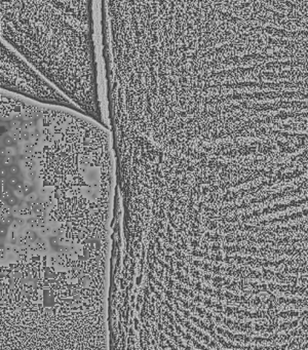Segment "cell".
<instances>
[{
    "label": "cell",
    "instance_id": "6da1fadb",
    "mask_svg": "<svg viewBox=\"0 0 308 350\" xmlns=\"http://www.w3.org/2000/svg\"><path fill=\"white\" fill-rule=\"evenodd\" d=\"M1 33L76 106L98 111L92 27L54 0H1Z\"/></svg>",
    "mask_w": 308,
    "mask_h": 350
},
{
    "label": "cell",
    "instance_id": "7a4b0ae2",
    "mask_svg": "<svg viewBox=\"0 0 308 350\" xmlns=\"http://www.w3.org/2000/svg\"><path fill=\"white\" fill-rule=\"evenodd\" d=\"M1 88L40 103L78 107L4 39H1Z\"/></svg>",
    "mask_w": 308,
    "mask_h": 350
},
{
    "label": "cell",
    "instance_id": "3957f363",
    "mask_svg": "<svg viewBox=\"0 0 308 350\" xmlns=\"http://www.w3.org/2000/svg\"><path fill=\"white\" fill-rule=\"evenodd\" d=\"M32 212L37 217L45 216L46 215V209L44 207V206L38 203V202H33L32 203Z\"/></svg>",
    "mask_w": 308,
    "mask_h": 350
},
{
    "label": "cell",
    "instance_id": "277c9868",
    "mask_svg": "<svg viewBox=\"0 0 308 350\" xmlns=\"http://www.w3.org/2000/svg\"><path fill=\"white\" fill-rule=\"evenodd\" d=\"M16 156L17 155V150L14 148V146H5V147H1V158L4 156Z\"/></svg>",
    "mask_w": 308,
    "mask_h": 350
},
{
    "label": "cell",
    "instance_id": "5b68a950",
    "mask_svg": "<svg viewBox=\"0 0 308 350\" xmlns=\"http://www.w3.org/2000/svg\"><path fill=\"white\" fill-rule=\"evenodd\" d=\"M12 190L14 188L11 187L9 185H7L5 187H2V192H1V199H4V200H7L11 195H12Z\"/></svg>",
    "mask_w": 308,
    "mask_h": 350
},
{
    "label": "cell",
    "instance_id": "8992f818",
    "mask_svg": "<svg viewBox=\"0 0 308 350\" xmlns=\"http://www.w3.org/2000/svg\"><path fill=\"white\" fill-rule=\"evenodd\" d=\"M1 162H2L1 163L2 166L9 167L11 166H12V164H14L16 159H14V156H8V155H6V156H4L1 158Z\"/></svg>",
    "mask_w": 308,
    "mask_h": 350
},
{
    "label": "cell",
    "instance_id": "52a82bcc",
    "mask_svg": "<svg viewBox=\"0 0 308 350\" xmlns=\"http://www.w3.org/2000/svg\"><path fill=\"white\" fill-rule=\"evenodd\" d=\"M38 198H39V195L37 192H31V193H29L28 195H26V197H25V199H26L27 201L32 202V203H33V202H37Z\"/></svg>",
    "mask_w": 308,
    "mask_h": 350
},
{
    "label": "cell",
    "instance_id": "ba28073f",
    "mask_svg": "<svg viewBox=\"0 0 308 350\" xmlns=\"http://www.w3.org/2000/svg\"><path fill=\"white\" fill-rule=\"evenodd\" d=\"M23 190H24L25 194H26V195H28L29 193L33 192L34 187H33V185H32L31 183H29L28 181H25L24 183H23Z\"/></svg>",
    "mask_w": 308,
    "mask_h": 350
},
{
    "label": "cell",
    "instance_id": "9c48e42d",
    "mask_svg": "<svg viewBox=\"0 0 308 350\" xmlns=\"http://www.w3.org/2000/svg\"><path fill=\"white\" fill-rule=\"evenodd\" d=\"M26 223L29 225L31 228H39L38 225V218H29L26 220Z\"/></svg>",
    "mask_w": 308,
    "mask_h": 350
},
{
    "label": "cell",
    "instance_id": "30bf717a",
    "mask_svg": "<svg viewBox=\"0 0 308 350\" xmlns=\"http://www.w3.org/2000/svg\"><path fill=\"white\" fill-rule=\"evenodd\" d=\"M25 239L29 242H33L37 239V235H36V233L33 231H27L26 235H25Z\"/></svg>",
    "mask_w": 308,
    "mask_h": 350
},
{
    "label": "cell",
    "instance_id": "8fae6325",
    "mask_svg": "<svg viewBox=\"0 0 308 350\" xmlns=\"http://www.w3.org/2000/svg\"><path fill=\"white\" fill-rule=\"evenodd\" d=\"M20 183V178H17V177H14V176H11L8 179H7V184L9 185L11 187H12L14 190V186H16L17 184Z\"/></svg>",
    "mask_w": 308,
    "mask_h": 350
},
{
    "label": "cell",
    "instance_id": "7c38bea8",
    "mask_svg": "<svg viewBox=\"0 0 308 350\" xmlns=\"http://www.w3.org/2000/svg\"><path fill=\"white\" fill-rule=\"evenodd\" d=\"M7 171H8L9 175H11V176H17L20 172V167L17 164H12V166H11L7 169Z\"/></svg>",
    "mask_w": 308,
    "mask_h": 350
},
{
    "label": "cell",
    "instance_id": "4fadbf2b",
    "mask_svg": "<svg viewBox=\"0 0 308 350\" xmlns=\"http://www.w3.org/2000/svg\"><path fill=\"white\" fill-rule=\"evenodd\" d=\"M36 177H37V172H36V171H34L33 169H27V178L33 181V180L36 179Z\"/></svg>",
    "mask_w": 308,
    "mask_h": 350
},
{
    "label": "cell",
    "instance_id": "5bb4252c",
    "mask_svg": "<svg viewBox=\"0 0 308 350\" xmlns=\"http://www.w3.org/2000/svg\"><path fill=\"white\" fill-rule=\"evenodd\" d=\"M6 202H7V203H8L11 206H14V204H17V203H19V198H17V197L16 195H11V196L9 197V198L6 200Z\"/></svg>",
    "mask_w": 308,
    "mask_h": 350
},
{
    "label": "cell",
    "instance_id": "9a60e30c",
    "mask_svg": "<svg viewBox=\"0 0 308 350\" xmlns=\"http://www.w3.org/2000/svg\"><path fill=\"white\" fill-rule=\"evenodd\" d=\"M20 209H21V207H20L19 203L12 206H11V215L12 216H17V214H20Z\"/></svg>",
    "mask_w": 308,
    "mask_h": 350
},
{
    "label": "cell",
    "instance_id": "2e32d148",
    "mask_svg": "<svg viewBox=\"0 0 308 350\" xmlns=\"http://www.w3.org/2000/svg\"><path fill=\"white\" fill-rule=\"evenodd\" d=\"M14 221V219L12 218V217H11V216H8V217H5V218H4V225H5L6 227H9V226H11V224H12V222ZM3 225V224H2Z\"/></svg>",
    "mask_w": 308,
    "mask_h": 350
},
{
    "label": "cell",
    "instance_id": "e0dca14e",
    "mask_svg": "<svg viewBox=\"0 0 308 350\" xmlns=\"http://www.w3.org/2000/svg\"><path fill=\"white\" fill-rule=\"evenodd\" d=\"M38 225H39V227L45 226V225H46V219H45V216L38 217Z\"/></svg>",
    "mask_w": 308,
    "mask_h": 350
},
{
    "label": "cell",
    "instance_id": "ac0fdd59",
    "mask_svg": "<svg viewBox=\"0 0 308 350\" xmlns=\"http://www.w3.org/2000/svg\"><path fill=\"white\" fill-rule=\"evenodd\" d=\"M6 233H7V231H6V226L5 225H1V238H3V237H5L6 236Z\"/></svg>",
    "mask_w": 308,
    "mask_h": 350
},
{
    "label": "cell",
    "instance_id": "d6986e66",
    "mask_svg": "<svg viewBox=\"0 0 308 350\" xmlns=\"http://www.w3.org/2000/svg\"><path fill=\"white\" fill-rule=\"evenodd\" d=\"M14 219H16V221L20 224V226H21V227H23L24 224H25V222H26L24 219H20V218H14Z\"/></svg>",
    "mask_w": 308,
    "mask_h": 350
}]
</instances>
